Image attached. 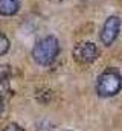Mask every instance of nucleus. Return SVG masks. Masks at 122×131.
<instances>
[{"label":"nucleus","mask_w":122,"mask_h":131,"mask_svg":"<svg viewBox=\"0 0 122 131\" xmlns=\"http://www.w3.org/2000/svg\"><path fill=\"white\" fill-rule=\"evenodd\" d=\"M60 53V44L55 37H44L32 49V57L40 66H50Z\"/></svg>","instance_id":"1"},{"label":"nucleus","mask_w":122,"mask_h":131,"mask_svg":"<svg viewBox=\"0 0 122 131\" xmlns=\"http://www.w3.org/2000/svg\"><path fill=\"white\" fill-rule=\"evenodd\" d=\"M122 89V76L119 75L118 70L108 69L102 72L98 76L96 81V93L102 98H110L115 96L121 92Z\"/></svg>","instance_id":"2"},{"label":"nucleus","mask_w":122,"mask_h":131,"mask_svg":"<svg viewBox=\"0 0 122 131\" xmlns=\"http://www.w3.org/2000/svg\"><path fill=\"white\" fill-rule=\"evenodd\" d=\"M98 57H99V50H98L96 44L95 43H90V41L79 43L73 49V58L79 64H90Z\"/></svg>","instance_id":"3"},{"label":"nucleus","mask_w":122,"mask_h":131,"mask_svg":"<svg viewBox=\"0 0 122 131\" xmlns=\"http://www.w3.org/2000/svg\"><path fill=\"white\" fill-rule=\"evenodd\" d=\"M121 31V20L118 15H111L105 20L102 29H101V41L105 46H110L115 43V40L118 38Z\"/></svg>","instance_id":"4"},{"label":"nucleus","mask_w":122,"mask_h":131,"mask_svg":"<svg viewBox=\"0 0 122 131\" xmlns=\"http://www.w3.org/2000/svg\"><path fill=\"white\" fill-rule=\"evenodd\" d=\"M9 78H11V69H9V66L2 64L0 66V98L8 96L9 92H11Z\"/></svg>","instance_id":"5"},{"label":"nucleus","mask_w":122,"mask_h":131,"mask_svg":"<svg viewBox=\"0 0 122 131\" xmlns=\"http://www.w3.org/2000/svg\"><path fill=\"white\" fill-rule=\"evenodd\" d=\"M18 0H0V14L5 17L14 15L18 11Z\"/></svg>","instance_id":"6"},{"label":"nucleus","mask_w":122,"mask_h":131,"mask_svg":"<svg viewBox=\"0 0 122 131\" xmlns=\"http://www.w3.org/2000/svg\"><path fill=\"white\" fill-rule=\"evenodd\" d=\"M8 49H9V40L6 38V35L0 32V57L5 55L8 52Z\"/></svg>","instance_id":"7"},{"label":"nucleus","mask_w":122,"mask_h":131,"mask_svg":"<svg viewBox=\"0 0 122 131\" xmlns=\"http://www.w3.org/2000/svg\"><path fill=\"white\" fill-rule=\"evenodd\" d=\"M2 131H25V130H23L20 125H17V124H8Z\"/></svg>","instance_id":"8"},{"label":"nucleus","mask_w":122,"mask_h":131,"mask_svg":"<svg viewBox=\"0 0 122 131\" xmlns=\"http://www.w3.org/2000/svg\"><path fill=\"white\" fill-rule=\"evenodd\" d=\"M2 111H3V101L0 98V114H2Z\"/></svg>","instance_id":"9"},{"label":"nucleus","mask_w":122,"mask_h":131,"mask_svg":"<svg viewBox=\"0 0 122 131\" xmlns=\"http://www.w3.org/2000/svg\"><path fill=\"white\" fill-rule=\"evenodd\" d=\"M67 131H69V130H67Z\"/></svg>","instance_id":"10"}]
</instances>
